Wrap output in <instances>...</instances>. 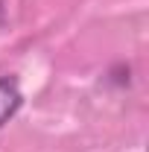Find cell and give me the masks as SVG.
Listing matches in <instances>:
<instances>
[{
  "mask_svg": "<svg viewBox=\"0 0 149 152\" xmlns=\"http://www.w3.org/2000/svg\"><path fill=\"white\" fill-rule=\"evenodd\" d=\"M23 105V91H20L15 76H0V132L3 126L20 111Z\"/></svg>",
  "mask_w": 149,
  "mask_h": 152,
  "instance_id": "cell-1",
  "label": "cell"
}]
</instances>
